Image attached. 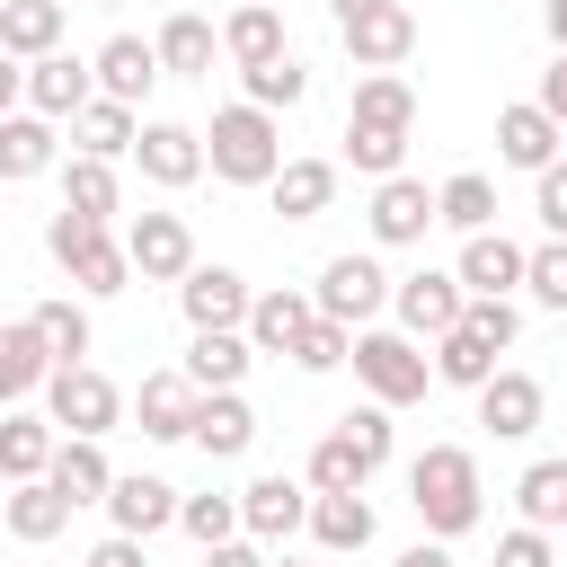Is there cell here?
I'll return each mask as SVG.
<instances>
[{"instance_id": "6da1fadb", "label": "cell", "mask_w": 567, "mask_h": 567, "mask_svg": "<svg viewBox=\"0 0 567 567\" xmlns=\"http://www.w3.org/2000/svg\"><path fill=\"white\" fill-rule=\"evenodd\" d=\"M408 505L425 523V540H461L487 523V478H478V452L470 443H425L408 461Z\"/></svg>"}, {"instance_id": "7a4b0ae2", "label": "cell", "mask_w": 567, "mask_h": 567, "mask_svg": "<svg viewBox=\"0 0 567 567\" xmlns=\"http://www.w3.org/2000/svg\"><path fill=\"white\" fill-rule=\"evenodd\" d=\"M204 168L221 177V186H266L275 168H284V124L266 115V106H213V124H204Z\"/></svg>"}, {"instance_id": "3957f363", "label": "cell", "mask_w": 567, "mask_h": 567, "mask_svg": "<svg viewBox=\"0 0 567 567\" xmlns=\"http://www.w3.org/2000/svg\"><path fill=\"white\" fill-rule=\"evenodd\" d=\"M44 248H53V266H62L89 301H106V292H124V284H133V257H124L115 221H89V213H71V204L44 221Z\"/></svg>"}, {"instance_id": "277c9868", "label": "cell", "mask_w": 567, "mask_h": 567, "mask_svg": "<svg viewBox=\"0 0 567 567\" xmlns=\"http://www.w3.org/2000/svg\"><path fill=\"white\" fill-rule=\"evenodd\" d=\"M346 363H354L363 399H381L390 416H399V408H416V399L434 390V363H425V346H416L408 328H381V319H372V328H354V354H346Z\"/></svg>"}, {"instance_id": "5b68a950", "label": "cell", "mask_w": 567, "mask_h": 567, "mask_svg": "<svg viewBox=\"0 0 567 567\" xmlns=\"http://www.w3.org/2000/svg\"><path fill=\"white\" fill-rule=\"evenodd\" d=\"M44 416H53V434H115L124 425V390L97 363H53L44 372Z\"/></svg>"}, {"instance_id": "8992f818", "label": "cell", "mask_w": 567, "mask_h": 567, "mask_svg": "<svg viewBox=\"0 0 567 567\" xmlns=\"http://www.w3.org/2000/svg\"><path fill=\"white\" fill-rule=\"evenodd\" d=\"M310 301H319V319L372 328V319L390 310V275H381V257H354V248H346V257L319 266V292H310Z\"/></svg>"}, {"instance_id": "52a82bcc", "label": "cell", "mask_w": 567, "mask_h": 567, "mask_svg": "<svg viewBox=\"0 0 567 567\" xmlns=\"http://www.w3.org/2000/svg\"><path fill=\"white\" fill-rule=\"evenodd\" d=\"M461 301H470V292H461V275H452V266L390 275V328H408L416 346H425V337H443V328L461 319Z\"/></svg>"}, {"instance_id": "ba28073f", "label": "cell", "mask_w": 567, "mask_h": 567, "mask_svg": "<svg viewBox=\"0 0 567 567\" xmlns=\"http://www.w3.org/2000/svg\"><path fill=\"white\" fill-rule=\"evenodd\" d=\"M478 425L496 434V443H523V434H540V416H549V390H540V372H514V363H496L478 390Z\"/></svg>"}, {"instance_id": "9c48e42d", "label": "cell", "mask_w": 567, "mask_h": 567, "mask_svg": "<svg viewBox=\"0 0 567 567\" xmlns=\"http://www.w3.org/2000/svg\"><path fill=\"white\" fill-rule=\"evenodd\" d=\"M115 239H124V257H133L142 284H177V275L195 266V230H186V213H133Z\"/></svg>"}, {"instance_id": "30bf717a", "label": "cell", "mask_w": 567, "mask_h": 567, "mask_svg": "<svg viewBox=\"0 0 567 567\" xmlns=\"http://www.w3.org/2000/svg\"><path fill=\"white\" fill-rule=\"evenodd\" d=\"M301 523H310V487H301V478L266 470V478H248V487H239V532H248L257 549H284Z\"/></svg>"}, {"instance_id": "8fae6325", "label": "cell", "mask_w": 567, "mask_h": 567, "mask_svg": "<svg viewBox=\"0 0 567 567\" xmlns=\"http://www.w3.org/2000/svg\"><path fill=\"white\" fill-rule=\"evenodd\" d=\"M133 168L151 177V186H195L204 177V133L195 124H168V115H142V133H133Z\"/></svg>"}, {"instance_id": "7c38bea8", "label": "cell", "mask_w": 567, "mask_h": 567, "mask_svg": "<svg viewBox=\"0 0 567 567\" xmlns=\"http://www.w3.org/2000/svg\"><path fill=\"white\" fill-rule=\"evenodd\" d=\"M363 221H372V248H416L434 230V186L408 177V168L399 177H372V213Z\"/></svg>"}, {"instance_id": "4fadbf2b", "label": "cell", "mask_w": 567, "mask_h": 567, "mask_svg": "<svg viewBox=\"0 0 567 567\" xmlns=\"http://www.w3.org/2000/svg\"><path fill=\"white\" fill-rule=\"evenodd\" d=\"M337 35H346V53H354V71H399V62L416 53V9H408V0H381V9H363V18H346Z\"/></svg>"}, {"instance_id": "5bb4252c", "label": "cell", "mask_w": 567, "mask_h": 567, "mask_svg": "<svg viewBox=\"0 0 567 567\" xmlns=\"http://www.w3.org/2000/svg\"><path fill=\"white\" fill-rule=\"evenodd\" d=\"M177 310H186V328H239V319H248V275L195 257V266L177 275Z\"/></svg>"}, {"instance_id": "9a60e30c", "label": "cell", "mask_w": 567, "mask_h": 567, "mask_svg": "<svg viewBox=\"0 0 567 567\" xmlns=\"http://www.w3.org/2000/svg\"><path fill=\"white\" fill-rule=\"evenodd\" d=\"M186 443H195L204 461H239V452L257 443V408H248L239 390H195V416H186Z\"/></svg>"}, {"instance_id": "2e32d148", "label": "cell", "mask_w": 567, "mask_h": 567, "mask_svg": "<svg viewBox=\"0 0 567 567\" xmlns=\"http://www.w3.org/2000/svg\"><path fill=\"white\" fill-rule=\"evenodd\" d=\"M89 80H97V97L142 106V97L159 89V53H151V35H106V44L89 53Z\"/></svg>"}, {"instance_id": "e0dca14e", "label": "cell", "mask_w": 567, "mask_h": 567, "mask_svg": "<svg viewBox=\"0 0 567 567\" xmlns=\"http://www.w3.org/2000/svg\"><path fill=\"white\" fill-rule=\"evenodd\" d=\"M89 97H97V80H89V53H62V44H53V53H35V62H27V106H35V115L71 124Z\"/></svg>"}, {"instance_id": "ac0fdd59", "label": "cell", "mask_w": 567, "mask_h": 567, "mask_svg": "<svg viewBox=\"0 0 567 567\" xmlns=\"http://www.w3.org/2000/svg\"><path fill=\"white\" fill-rule=\"evenodd\" d=\"M106 523L133 532V540H151V532L177 523V487L151 478V470H115V487H106Z\"/></svg>"}, {"instance_id": "d6986e66", "label": "cell", "mask_w": 567, "mask_h": 567, "mask_svg": "<svg viewBox=\"0 0 567 567\" xmlns=\"http://www.w3.org/2000/svg\"><path fill=\"white\" fill-rule=\"evenodd\" d=\"M151 53H159V80H204V71H213V53H221V27H213V18H195V9H168V18H159V35H151Z\"/></svg>"}, {"instance_id": "ffe728a7", "label": "cell", "mask_w": 567, "mask_h": 567, "mask_svg": "<svg viewBox=\"0 0 567 567\" xmlns=\"http://www.w3.org/2000/svg\"><path fill=\"white\" fill-rule=\"evenodd\" d=\"M558 151H567V133H558V124H549V115H540L532 97L496 106V159H505V168H532V177H540V168H549Z\"/></svg>"}, {"instance_id": "44dd1931", "label": "cell", "mask_w": 567, "mask_h": 567, "mask_svg": "<svg viewBox=\"0 0 567 567\" xmlns=\"http://www.w3.org/2000/svg\"><path fill=\"white\" fill-rule=\"evenodd\" d=\"M319 319V301L310 292H292V284H275V292H248V319H239V337L257 346V354H292V337Z\"/></svg>"}, {"instance_id": "7402d4cb", "label": "cell", "mask_w": 567, "mask_h": 567, "mask_svg": "<svg viewBox=\"0 0 567 567\" xmlns=\"http://www.w3.org/2000/svg\"><path fill=\"white\" fill-rule=\"evenodd\" d=\"M44 478H53L71 505H106V487H115L106 434H62V443H53V461H44Z\"/></svg>"}, {"instance_id": "603a6c76", "label": "cell", "mask_w": 567, "mask_h": 567, "mask_svg": "<svg viewBox=\"0 0 567 567\" xmlns=\"http://www.w3.org/2000/svg\"><path fill=\"white\" fill-rule=\"evenodd\" d=\"M328 558H346V549H372V532H381V514H372V496L363 487H337V496H310V523H301Z\"/></svg>"}, {"instance_id": "cb8c5ba5", "label": "cell", "mask_w": 567, "mask_h": 567, "mask_svg": "<svg viewBox=\"0 0 567 567\" xmlns=\"http://www.w3.org/2000/svg\"><path fill=\"white\" fill-rule=\"evenodd\" d=\"M53 159H62V124H53V115H35V106L0 115V177H9V186L44 177Z\"/></svg>"}, {"instance_id": "d4e9b609", "label": "cell", "mask_w": 567, "mask_h": 567, "mask_svg": "<svg viewBox=\"0 0 567 567\" xmlns=\"http://www.w3.org/2000/svg\"><path fill=\"white\" fill-rule=\"evenodd\" d=\"M452 275H461V292H523V239H505V230H470L461 257H452Z\"/></svg>"}, {"instance_id": "484cf974", "label": "cell", "mask_w": 567, "mask_h": 567, "mask_svg": "<svg viewBox=\"0 0 567 567\" xmlns=\"http://www.w3.org/2000/svg\"><path fill=\"white\" fill-rule=\"evenodd\" d=\"M248 363H257V346H248L239 328H195V346H186V363H177V372H186L195 390H239V381H248Z\"/></svg>"}, {"instance_id": "4316f807", "label": "cell", "mask_w": 567, "mask_h": 567, "mask_svg": "<svg viewBox=\"0 0 567 567\" xmlns=\"http://www.w3.org/2000/svg\"><path fill=\"white\" fill-rule=\"evenodd\" d=\"M221 53L248 71V62H275V53H292V35H284V9L275 0H239L230 18H221Z\"/></svg>"}, {"instance_id": "83f0119b", "label": "cell", "mask_w": 567, "mask_h": 567, "mask_svg": "<svg viewBox=\"0 0 567 567\" xmlns=\"http://www.w3.org/2000/svg\"><path fill=\"white\" fill-rule=\"evenodd\" d=\"M346 124H372V133H416V89H408V71H363V80H354Z\"/></svg>"}, {"instance_id": "f1b7e54d", "label": "cell", "mask_w": 567, "mask_h": 567, "mask_svg": "<svg viewBox=\"0 0 567 567\" xmlns=\"http://www.w3.org/2000/svg\"><path fill=\"white\" fill-rule=\"evenodd\" d=\"M266 195H275L284 221H319V213L337 204V159H284V168L266 177Z\"/></svg>"}, {"instance_id": "f546056e", "label": "cell", "mask_w": 567, "mask_h": 567, "mask_svg": "<svg viewBox=\"0 0 567 567\" xmlns=\"http://www.w3.org/2000/svg\"><path fill=\"white\" fill-rule=\"evenodd\" d=\"M133 416H142V434H151V443H186L195 381H186V372H142V390H133Z\"/></svg>"}, {"instance_id": "4dcf8cb0", "label": "cell", "mask_w": 567, "mask_h": 567, "mask_svg": "<svg viewBox=\"0 0 567 567\" xmlns=\"http://www.w3.org/2000/svg\"><path fill=\"white\" fill-rule=\"evenodd\" d=\"M71 514H80V505H71V496H62L53 478H18V487H9V505H0L9 540H35V549H44V540H53V532H62Z\"/></svg>"}, {"instance_id": "1f68e13d", "label": "cell", "mask_w": 567, "mask_h": 567, "mask_svg": "<svg viewBox=\"0 0 567 567\" xmlns=\"http://www.w3.org/2000/svg\"><path fill=\"white\" fill-rule=\"evenodd\" d=\"M53 416H35V408H0V478L18 487V478H44V461H53Z\"/></svg>"}, {"instance_id": "d6a6232c", "label": "cell", "mask_w": 567, "mask_h": 567, "mask_svg": "<svg viewBox=\"0 0 567 567\" xmlns=\"http://www.w3.org/2000/svg\"><path fill=\"white\" fill-rule=\"evenodd\" d=\"M62 27H71V9H62V0H0V53H18V62L53 53V44H62Z\"/></svg>"}, {"instance_id": "836d02e7", "label": "cell", "mask_w": 567, "mask_h": 567, "mask_svg": "<svg viewBox=\"0 0 567 567\" xmlns=\"http://www.w3.org/2000/svg\"><path fill=\"white\" fill-rule=\"evenodd\" d=\"M44 372H53L44 337H35L27 319H9V328H0V408H27V399L44 390Z\"/></svg>"}, {"instance_id": "e575fe53", "label": "cell", "mask_w": 567, "mask_h": 567, "mask_svg": "<svg viewBox=\"0 0 567 567\" xmlns=\"http://www.w3.org/2000/svg\"><path fill=\"white\" fill-rule=\"evenodd\" d=\"M133 133H142V106H115V97H89L71 115V142L89 159H133Z\"/></svg>"}, {"instance_id": "d590c367", "label": "cell", "mask_w": 567, "mask_h": 567, "mask_svg": "<svg viewBox=\"0 0 567 567\" xmlns=\"http://www.w3.org/2000/svg\"><path fill=\"white\" fill-rule=\"evenodd\" d=\"M62 204L89 213V221H115V213H124V177H115V159L71 151V159H62Z\"/></svg>"}, {"instance_id": "8d00e7d4", "label": "cell", "mask_w": 567, "mask_h": 567, "mask_svg": "<svg viewBox=\"0 0 567 567\" xmlns=\"http://www.w3.org/2000/svg\"><path fill=\"white\" fill-rule=\"evenodd\" d=\"M434 221L443 230H496V177H478V168H452L443 186H434Z\"/></svg>"}, {"instance_id": "74e56055", "label": "cell", "mask_w": 567, "mask_h": 567, "mask_svg": "<svg viewBox=\"0 0 567 567\" xmlns=\"http://www.w3.org/2000/svg\"><path fill=\"white\" fill-rule=\"evenodd\" d=\"M27 328L44 337V354H53V363H89V337H97V328H89V301L53 292V301H35V310H27Z\"/></svg>"}, {"instance_id": "f35d334b", "label": "cell", "mask_w": 567, "mask_h": 567, "mask_svg": "<svg viewBox=\"0 0 567 567\" xmlns=\"http://www.w3.org/2000/svg\"><path fill=\"white\" fill-rule=\"evenodd\" d=\"M425 363H434V381H452V390H478V381L496 372V346H487L478 328H461V319H452V328L434 337V354H425Z\"/></svg>"}, {"instance_id": "ab89813d", "label": "cell", "mask_w": 567, "mask_h": 567, "mask_svg": "<svg viewBox=\"0 0 567 567\" xmlns=\"http://www.w3.org/2000/svg\"><path fill=\"white\" fill-rule=\"evenodd\" d=\"M301 487H310V496H337V487H372V470H363V452H354V443L328 425V434L310 443V470H301Z\"/></svg>"}, {"instance_id": "60d3db41", "label": "cell", "mask_w": 567, "mask_h": 567, "mask_svg": "<svg viewBox=\"0 0 567 567\" xmlns=\"http://www.w3.org/2000/svg\"><path fill=\"white\" fill-rule=\"evenodd\" d=\"M514 505H523V523L558 532V523H567V452H558V461H532V470L514 478Z\"/></svg>"}, {"instance_id": "b9f144b4", "label": "cell", "mask_w": 567, "mask_h": 567, "mask_svg": "<svg viewBox=\"0 0 567 567\" xmlns=\"http://www.w3.org/2000/svg\"><path fill=\"white\" fill-rule=\"evenodd\" d=\"M239 89H248V106L284 115V106H301V97H310V71H301L292 53H275V62H248V71H239Z\"/></svg>"}, {"instance_id": "7bdbcfd3", "label": "cell", "mask_w": 567, "mask_h": 567, "mask_svg": "<svg viewBox=\"0 0 567 567\" xmlns=\"http://www.w3.org/2000/svg\"><path fill=\"white\" fill-rule=\"evenodd\" d=\"M177 532H186L195 549L230 540V532H239V496H221V487H204V496H177Z\"/></svg>"}, {"instance_id": "ee69618b", "label": "cell", "mask_w": 567, "mask_h": 567, "mask_svg": "<svg viewBox=\"0 0 567 567\" xmlns=\"http://www.w3.org/2000/svg\"><path fill=\"white\" fill-rule=\"evenodd\" d=\"M399 159H408V133L346 124V168H354V177H399Z\"/></svg>"}, {"instance_id": "f6af8a7d", "label": "cell", "mask_w": 567, "mask_h": 567, "mask_svg": "<svg viewBox=\"0 0 567 567\" xmlns=\"http://www.w3.org/2000/svg\"><path fill=\"white\" fill-rule=\"evenodd\" d=\"M523 292H532L540 310H567V239L523 248Z\"/></svg>"}, {"instance_id": "bcb514c9", "label": "cell", "mask_w": 567, "mask_h": 567, "mask_svg": "<svg viewBox=\"0 0 567 567\" xmlns=\"http://www.w3.org/2000/svg\"><path fill=\"white\" fill-rule=\"evenodd\" d=\"M346 354H354V328H346V319H310V328L292 337V363H301V372H337Z\"/></svg>"}, {"instance_id": "7dc6e473", "label": "cell", "mask_w": 567, "mask_h": 567, "mask_svg": "<svg viewBox=\"0 0 567 567\" xmlns=\"http://www.w3.org/2000/svg\"><path fill=\"white\" fill-rule=\"evenodd\" d=\"M337 434H346V443L363 452V470H381V461H390V443H399V434H390V408H381V399L346 408V416H337Z\"/></svg>"}, {"instance_id": "c3c4849f", "label": "cell", "mask_w": 567, "mask_h": 567, "mask_svg": "<svg viewBox=\"0 0 567 567\" xmlns=\"http://www.w3.org/2000/svg\"><path fill=\"white\" fill-rule=\"evenodd\" d=\"M532 213H540L549 239H567V159H549V168L532 177Z\"/></svg>"}, {"instance_id": "681fc988", "label": "cell", "mask_w": 567, "mask_h": 567, "mask_svg": "<svg viewBox=\"0 0 567 567\" xmlns=\"http://www.w3.org/2000/svg\"><path fill=\"white\" fill-rule=\"evenodd\" d=\"M496 567H558V549H549L540 523H514V532L496 540Z\"/></svg>"}, {"instance_id": "f907efd6", "label": "cell", "mask_w": 567, "mask_h": 567, "mask_svg": "<svg viewBox=\"0 0 567 567\" xmlns=\"http://www.w3.org/2000/svg\"><path fill=\"white\" fill-rule=\"evenodd\" d=\"M532 106L567 133V53H549V71H540V89H532Z\"/></svg>"}, {"instance_id": "816d5d0a", "label": "cell", "mask_w": 567, "mask_h": 567, "mask_svg": "<svg viewBox=\"0 0 567 567\" xmlns=\"http://www.w3.org/2000/svg\"><path fill=\"white\" fill-rule=\"evenodd\" d=\"M80 567H151V558H142V540H133V532H106V540H97Z\"/></svg>"}, {"instance_id": "f5cc1de1", "label": "cell", "mask_w": 567, "mask_h": 567, "mask_svg": "<svg viewBox=\"0 0 567 567\" xmlns=\"http://www.w3.org/2000/svg\"><path fill=\"white\" fill-rule=\"evenodd\" d=\"M204 567H266V549H257L248 532H230V540H213V549H204Z\"/></svg>"}, {"instance_id": "db71d44e", "label": "cell", "mask_w": 567, "mask_h": 567, "mask_svg": "<svg viewBox=\"0 0 567 567\" xmlns=\"http://www.w3.org/2000/svg\"><path fill=\"white\" fill-rule=\"evenodd\" d=\"M18 106H27V62L0 53V115H18Z\"/></svg>"}, {"instance_id": "11a10c76", "label": "cell", "mask_w": 567, "mask_h": 567, "mask_svg": "<svg viewBox=\"0 0 567 567\" xmlns=\"http://www.w3.org/2000/svg\"><path fill=\"white\" fill-rule=\"evenodd\" d=\"M390 567H452V540H416V549H399Z\"/></svg>"}, {"instance_id": "9f6ffc18", "label": "cell", "mask_w": 567, "mask_h": 567, "mask_svg": "<svg viewBox=\"0 0 567 567\" xmlns=\"http://www.w3.org/2000/svg\"><path fill=\"white\" fill-rule=\"evenodd\" d=\"M540 27H549V53H567V0H540Z\"/></svg>"}, {"instance_id": "6f0895ef", "label": "cell", "mask_w": 567, "mask_h": 567, "mask_svg": "<svg viewBox=\"0 0 567 567\" xmlns=\"http://www.w3.org/2000/svg\"><path fill=\"white\" fill-rule=\"evenodd\" d=\"M363 9H381V0H328V18L346 27V18H363Z\"/></svg>"}, {"instance_id": "680465c9", "label": "cell", "mask_w": 567, "mask_h": 567, "mask_svg": "<svg viewBox=\"0 0 567 567\" xmlns=\"http://www.w3.org/2000/svg\"><path fill=\"white\" fill-rule=\"evenodd\" d=\"M266 567H310V558H266Z\"/></svg>"}, {"instance_id": "91938a15", "label": "cell", "mask_w": 567, "mask_h": 567, "mask_svg": "<svg viewBox=\"0 0 567 567\" xmlns=\"http://www.w3.org/2000/svg\"><path fill=\"white\" fill-rule=\"evenodd\" d=\"M89 9H124V0H89Z\"/></svg>"}, {"instance_id": "94428289", "label": "cell", "mask_w": 567, "mask_h": 567, "mask_svg": "<svg viewBox=\"0 0 567 567\" xmlns=\"http://www.w3.org/2000/svg\"><path fill=\"white\" fill-rule=\"evenodd\" d=\"M558 159H567V151H558Z\"/></svg>"}]
</instances>
